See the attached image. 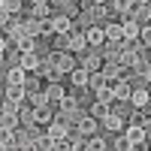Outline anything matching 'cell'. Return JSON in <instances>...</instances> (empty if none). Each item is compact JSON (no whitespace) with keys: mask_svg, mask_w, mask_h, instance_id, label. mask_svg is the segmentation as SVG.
<instances>
[{"mask_svg":"<svg viewBox=\"0 0 151 151\" xmlns=\"http://www.w3.org/2000/svg\"><path fill=\"white\" fill-rule=\"evenodd\" d=\"M145 139V130L139 127V124H133V127H127V142L133 145V148H139V142Z\"/></svg>","mask_w":151,"mask_h":151,"instance_id":"cell-1","label":"cell"},{"mask_svg":"<svg viewBox=\"0 0 151 151\" xmlns=\"http://www.w3.org/2000/svg\"><path fill=\"white\" fill-rule=\"evenodd\" d=\"M48 136H52L55 142H64V139H67V127H64V124H52V130H48Z\"/></svg>","mask_w":151,"mask_h":151,"instance_id":"cell-2","label":"cell"},{"mask_svg":"<svg viewBox=\"0 0 151 151\" xmlns=\"http://www.w3.org/2000/svg\"><path fill=\"white\" fill-rule=\"evenodd\" d=\"M88 42L100 45V42H103V30H100V27H91V30H88Z\"/></svg>","mask_w":151,"mask_h":151,"instance_id":"cell-3","label":"cell"},{"mask_svg":"<svg viewBox=\"0 0 151 151\" xmlns=\"http://www.w3.org/2000/svg\"><path fill=\"white\" fill-rule=\"evenodd\" d=\"M21 97H24V88H21V85H12V88H9V100H12V103H18Z\"/></svg>","mask_w":151,"mask_h":151,"instance_id":"cell-4","label":"cell"},{"mask_svg":"<svg viewBox=\"0 0 151 151\" xmlns=\"http://www.w3.org/2000/svg\"><path fill=\"white\" fill-rule=\"evenodd\" d=\"M79 130H82V133H85V136H91V133H94V130H97V124H94V121H91V118H85V121H82V124H79Z\"/></svg>","mask_w":151,"mask_h":151,"instance_id":"cell-5","label":"cell"},{"mask_svg":"<svg viewBox=\"0 0 151 151\" xmlns=\"http://www.w3.org/2000/svg\"><path fill=\"white\" fill-rule=\"evenodd\" d=\"M106 36H112V40H121V36H124V27H118V24H109V27H106Z\"/></svg>","mask_w":151,"mask_h":151,"instance_id":"cell-6","label":"cell"},{"mask_svg":"<svg viewBox=\"0 0 151 151\" xmlns=\"http://www.w3.org/2000/svg\"><path fill=\"white\" fill-rule=\"evenodd\" d=\"M67 42H70V48H82V45H85V36H79V33H70V36H67Z\"/></svg>","mask_w":151,"mask_h":151,"instance_id":"cell-7","label":"cell"},{"mask_svg":"<svg viewBox=\"0 0 151 151\" xmlns=\"http://www.w3.org/2000/svg\"><path fill=\"white\" fill-rule=\"evenodd\" d=\"M15 124H18V121H15V115H12V112H6V109H3V130H12V127H15Z\"/></svg>","mask_w":151,"mask_h":151,"instance_id":"cell-8","label":"cell"},{"mask_svg":"<svg viewBox=\"0 0 151 151\" xmlns=\"http://www.w3.org/2000/svg\"><path fill=\"white\" fill-rule=\"evenodd\" d=\"M24 82V70H12L9 73V85H21Z\"/></svg>","mask_w":151,"mask_h":151,"instance_id":"cell-9","label":"cell"},{"mask_svg":"<svg viewBox=\"0 0 151 151\" xmlns=\"http://www.w3.org/2000/svg\"><path fill=\"white\" fill-rule=\"evenodd\" d=\"M0 148H3V151H6V148H15V136L3 130V142H0Z\"/></svg>","mask_w":151,"mask_h":151,"instance_id":"cell-10","label":"cell"},{"mask_svg":"<svg viewBox=\"0 0 151 151\" xmlns=\"http://www.w3.org/2000/svg\"><path fill=\"white\" fill-rule=\"evenodd\" d=\"M121 64H127V67H133V64H136V55L130 52V48H127V52H121Z\"/></svg>","mask_w":151,"mask_h":151,"instance_id":"cell-11","label":"cell"},{"mask_svg":"<svg viewBox=\"0 0 151 151\" xmlns=\"http://www.w3.org/2000/svg\"><path fill=\"white\" fill-rule=\"evenodd\" d=\"M106 127H109V130H118V127H121V118H118V115H106Z\"/></svg>","mask_w":151,"mask_h":151,"instance_id":"cell-12","label":"cell"},{"mask_svg":"<svg viewBox=\"0 0 151 151\" xmlns=\"http://www.w3.org/2000/svg\"><path fill=\"white\" fill-rule=\"evenodd\" d=\"M136 33H139V27H136L133 21H130V24H124V36H127V40H133Z\"/></svg>","mask_w":151,"mask_h":151,"instance_id":"cell-13","label":"cell"},{"mask_svg":"<svg viewBox=\"0 0 151 151\" xmlns=\"http://www.w3.org/2000/svg\"><path fill=\"white\" fill-rule=\"evenodd\" d=\"M52 24H55V30H60V33H64V30H67V27H70V21H67V18H64V15H60V18H55V21H52Z\"/></svg>","mask_w":151,"mask_h":151,"instance_id":"cell-14","label":"cell"},{"mask_svg":"<svg viewBox=\"0 0 151 151\" xmlns=\"http://www.w3.org/2000/svg\"><path fill=\"white\" fill-rule=\"evenodd\" d=\"M73 82H76V85H85V82H88V73H85V70H76V73H73Z\"/></svg>","mask_w":151,"mask_h":151,"instance_id":"cell-15","label":"cell"},{"mask_svg":"<svg viewBox=\"0 0 151 151\" xmlns=\"http://www.w3.org/2000/svg\"><path fill=\"white\" fill-rule=\"evenodd\" d=\"M133 103H136V106H145V103H148V94H145V91H136V94H133Z\"/></svg>","mask_w":151,"mask_h":151,"instance_id":"cell-16","label":"cell"},{"mask_svg":"<svg viewBox=\"0 0 151 151\" xmlns=\"http://www.w3.org/2000/svg\"><path fill=\"white\" fill-rule=\"evenodd\" d=\"M18 0H3V12H18Z\"/></svg>","mask_w":151,"mask_h":151,"instance_id":"cell-17","label":"cell"},{"mask_svg":"<svg viewBox=\"0 0 151 151\" xmlns=\"http://www.w3.org/2000/svg\"><path fill=\"white\" fill-rule=\"evenodd\" d=\"M36 64H40V60H36V58H33L30 52H24V67H27V70H33Z\"/></svg>","mask_w":151,"mask_h":151,"instance_id":"cell-18","label":"cell"},{"mask_svg":"<svg viewBox=\"0 0 151 151\" xmlns=\"http://www.w3.org/2000/svg\"><path fill=\"white\" fill-rule=\"evenodd\" d=\"M142 40H145V42H151V27H148V30H142Z\"/></svg>","mask_w":151,"mask_h":151,"instance_id":"cell-19","label":"cell"},{"mask_svg":"<svg viewBox=\"0 0 151 151\" xmlns=\"http://www.w3.org/2000/svg\"><path fill=\"white\" fill-rule=\"evenodd\" d=\"M133 3H145V0H133Z\"/></svg>","mask_w":151,"mask_h":151,"instance_id":"cell-20","label":"cell"},{"mask_svg":"<svg viewBox=\"0 0 151 151\" xmlns=\"http://www.w3.org/2000/svg\"><path fill=\"white\" fill-rule=\"evenodd\" d=\"M36 3H45V0H36Z\"/></svg>","mask_w":151,"mask_h":151,"instance_id":"cell-21","label":"cell"},{"mask_svg":"<svg viewBox=\"0 0 151 151\" xmlns=\"http://www.w3.org/2000/svg\"><path fill=\"white\" fill-rule=\"evenodd\" d=\"M145 76H148V79H151V73H145Z\"/></svg>","mask_w":151,"mask_h":151,"instance_id":"cell-22","label":"cell"}]
</instances>
